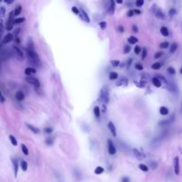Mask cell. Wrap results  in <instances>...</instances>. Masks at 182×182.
I'll use <instances>...</instances> for the list:
<instances>
[{
  "label": "cell",
  "instance_id": "cell-1",
  "mask_svg": "<svg viewBox=\"0 0 182 182\" xmlns=\"http://www.w3.org/2000/svg\"><path fill=\"white\" fill-rule=\"evenodd\" d=\"M27 52V55H28V59L30 63H32V65L35 66H40V60H39V56L38 54L32 49H26Z\"/></svg>",
  "mask_w": 182,
  "mask_h": 182
},
{
  "label": "cell",
  "instance_id": "cell-2",
  "mask_svg": "<svg viewBox=\"0 0 182 182\" xmlns=\"http://www.w3.org/2000/svg\"><path fill=\"white\" fill-rule=\"evenodd\" d=\"M100 99L105 103L109 101V89L107 86H103L100 92Z\"/></svg>",
  "mask_w": 182,
  "mask_h": 182
},
{
  "label": "cell",
  "instance_id": "cell-3",
  "mask_svg": "<svg viewBox=\"0 0 182 182\" xmlns=\"http://www.w3.org/2000/svg\"><path fill=\"white\" fill-rule=\"evenodd\" d=\"M13 13H14V12H11V13H10L9 19H8V21H7V22H6L5 29H6L7 30H12L13 28V24H14V19H13V16L14 15Z\"/></svg>",
  "mask_w": 182,
  "mask_h": 182
},
{
  "label": "cell",
  "instance_id": "cell-4",
  "mask_svg": "<svg viewBox=\"0 0 182 182\" xmlns=\"http://www.w3.org/2000/svg\"><path fill=\"white\" fill-rule=\"evenodd\" d=\"M107 151H109V154L113 155L117 153V149H115V147L114 145V143L112 142L111 139H107Z\"/></svg>",
  "mask_w": 182,
  "mask_h": 182
},
{
  "label": "cell",
  "instance_id": "cell-5",
  "mask_svg": "<svg viewBox=\"0 0 182 182\" xmlns=\"http://www.w3.org/2000/svg\"><path fill=\"white\" fill-rule=\"evenodd\" d=\"M26 81L29 83V84L33 85H34L35 87H37V88H39V86H40V83H39L38 79H37V78H36V77H28L26 78Z\"/></svg>",
  "mask_w": 182,
  "mask_h": 182
},
{
  "label": "cell",
  "instance_id": "cell-6",
  "mask_svg": "<svg viewBox=\"0 0 182 182\" xmlns=\"http://www.w3.org/2000/svg\"><path fill=\"white\" fill-rule=\"evenodd\" d=\"M173 166H174V172L176 175L179 174V159L178 156H175L173 159Z\"/></svg>",
  "mask_w": 182,
  "mask_h": 182
},
{
  "label": "cell",
  "instance_id": "cell-7",
  "mask_svg": "<svg viewBox=\"0 0 182 182\" xmlns=\"http://www.w3.org/2000/svg\"><path fill=\"white\" fill-rule=\"evenodd\" d=\"M132 152H133V155H134L135 158H136L137 160L141 161V160H143V159L145 158L144 155H143L141 152H140L139 149H137V148H133V149H132Z\"/></svg>",
  "mask_w": 182,
  "mask_h": 182
},
{
  "label": "cell",
  "instance_id": "cell-8",
  "mask_svg": "<svg viewBox=\"0 0 182 182\" xmlns=\"http://www.w3.org/2000/svg\"><path fill=\"white\" fill-rule=\"evenodd\" d=\"M128 83H129V79L128 78L122 77L117 82V84H115V85H117V86H126L128 85Z\"/></svg>",
  "mask_w": 182,
  "mask_h": 182
},
{
  "label": "cell",
  "instance_id": "cell-9",
  "mask_svg": "<svg viewBox=\"0 0 182 182\" xmlns=\"http://www.w3.org/2000/svg\"><path fill=\"white\" fill-rule=\"evenodd\" d=\"M107 127H109L110 132H111L112 135H113L114 137L117 136V130H115V125H114V123H113L111 121L109 122V123H107Z\"/></svg>",
  "mask_w": 182,
  "mask_h": 182
},
{
  "label": "cell",
  "instance_id": "cell-10",
  "mask_svg": "<svg viewBox=\"0 0 182 182\" xmlns=\"http://www.w3.org/2000/svg\"><path fill=\"white\" fill-rule=\"evenodd\" d=\"M155 14L156 17L158 19H160V20H165V19H166V15H165L164 13L162 10H160V9H157L155 12Z\"/></svg>",
  "mask_w": 182,
  "mask_h": 182
},
{
  "label": "cell",
  "instance_id": "cell-11",
  "mask_svg": "<svg viewBox=\"0 0 182 182\" xmlns=\"http://www.w3.org/2000/svg\"><path fill=\"white\" fill-rule=\"evenodd\" d=\"M24 98H25V95H24L22 91H18L17 93H15V99L17 100L18 101H21L24 100Z\"/></svg>",
  "mask_w": 182,
  "mask_h": 182
},
{
  "label": "cell",
  "instance_id": "cell-12",
  "mask_svg": "<svg viewBox=\"0 0 182 182\" xmlns=\"http://www.w3.org/2000/svg\"><path fill=\"white\" fill-rule=\"evenodd\" d=\"M80 12H81V13L82 14H80L81 15V17H82V19L84 20L85 22H90V18H89V16H88V14H87V13L84 10V9H80Z\"/></svg>",
  "mask_w": 182,
  "mask_h": 182
},
{
  "label": "cell",
  "instance_id": "cell-13",
  "mask_svg": "<svg viewBox=\"0 0 182 182\" xmlns=\"http://www.w3.org/2000/svg\"><path fill=\"white\" fill-rule=\"evenodd\" d=\"M13 161V171H14V176L17 177V174H18V161L17 159H12Z\"/></svg>",
  "mask_w": 182,
  "mask_h": 182
},
{
  "label": "cell",
  "instance_id": "cell-14",
  "mask_svg": "<svg viewBox=\"0 0 182 182\" xmlns=\"http://www.w3.org/2000/svg\"><path fill=\"white\" fill-rule=\"evenodd\" d=\"M13 39V35H12V34H10V33H9V34H7L6 36H5V37L3 39V44L5 45L7 43H10Z\"/></svg>",
  "mask_w": 182,
  "mask_h": 182
},
{
  "label": "cell",
  "instance_id": "cell-15",
  "mask_svg": "<svg viewBox=\"0 0 182 182\" xmlns=\"http://www.w3.org/2000/svg\"><path fill=\"white\" fill-rule=\"evenodd\" d=\"M152 84H153L155 87H157V88H159V87L162 86V83H161V81L159 80V78H157L156 77H155L152 78Z\"/></svg>",
  "mask_w": 182,
  "mask_h": 182
},
{
  "label": "cell",
  "instance_id": "cell-16",
  "mask_svg": "<svg viewBox=\"0 0 182 182\" xmlns=\"http://www.w3.org/2000/svg\"><path fill=\"white\" fill-rule=\"evenodd\" d=\"M160 33H161V34H162L163 37H168V36H169V30H168V28L163 26V27L160 29Z\"/></svg>",
  "mask_w": 182,
  "mask_h": 182
},
{
  "label": "cell",
  "instance_id": "cell-17",
  "mask_svg": "<svg viewBox=\"0 0 182 182\" xmlns=\"http://www.w3.org/2000/svg\"><path fill=\"white\" fill-rule=\"evenodd\" d=\"M115 1H113V0H111V1L109 2V9H107V11H109V13H114L115 12Z\"/></svg>",
  "mask_w": 182,
  "mask_h": 182
},
{
  "label": "cell",
  "instance_id": "cell-18",
  "mask_svg": "<svg viewBox=\"0 0 182 182\" xmlns=\"http://www.w3.org/2000/svg\"><path fill=\"white\" fill-rule=\"evenodd\" d=\"M159 112L162 115H167L169 114V109L166 107H161L159 109Z\"/></svg>",
  "mask_w": 182,
  "mask_h": 182
},
{
  "label": "cell",
  "instance_id": "cell-19",
  "mask_svg": "<svg viewBox=\"0 0 182 182\" xmlns=\"http://www.w3.org/2000/svg\"><path fill=\"white\" fill-rule=\"evenodd\" d=\"M173 120H174V115H173V117L171 118H169V119H167V120H163V122H160L159 123V125H169V123H172L173 122Z\"/></svg>",
  "mask_w": 182,
  "mask_h": 182
},
{
  "label": "cell",
  "instance_id": "cell-20",
  "mask_svg": "<svg viewBox=\"0 0 182 182\" xmlns=\"http://www.w3.org/2000/svg\"><path fill=\"white\" fill-rule=\"evenodd\" d=\"M20 165H21V167L23 171H27V169H28V163L25 160H21V163H20Z\"/></svg>",
  "mask_w": 182,
  "mask_h": 182
},
{
  "label": "cell",
  "instance_id": "cell-21",
  "mask_svg": "<svg viewBox=\"0 0 182 182\" xmlns=\"http://www.w3.org/2000/svg\"><path fill=\"white\" fill-rule=\"evenodd\" d=\"M36 69H33V68H27L26 69H25V74L27 76H29V77H30V75L31 74H36Z\"/></svg>",
  "mask_w": 182,
  "mask_h": 182
},
{
  "label": "cell",
  "instance_id": "cell-22",
  "mask_svg": "<svg viewBox=\"0 0 182 182\" xmlns=\"http://www.w3.org/2000/svg\"><path fill=\"white\" fill-rule=\"evenodd\" d=\"M26 125H27V127L30 130V131H32L33 132H34V133H39V129H37V127H35V126H33V125H29V123H26Z\"/></svg>",
  "mask_w": 182,
  "mask_h": 182
},
{
  "label": "cell",
  "instance_id": "cell-23",
  "mask_svg": "<svg viewBox=\"0 0 182 182\" xmlns=\"http://www.w3.org/2000/svg\"><path fill=\"white\" fill-rule=\"evenodd\" d=\"M138 41H139V39H138L136 37L131 36V37H128V42H129L131 45H134V44L138 43Z\"/></svg>",
  "mask_w": 182,
  "mask_h": 182
},
{
  "label": "cell",
  "instance_id": "cell-24",
  "mask_svg": "<svg viewBox=\"0 0 182 182\" xmlns=\"http://www.w3.org/2000/svg\"><path fill=\"white\" fill-rule=\"evenodd\" d=\"M13 50L16 52V53H17V55L21 58V59H22V58H23V53H22L21 49L19 47H17V46H13Z\"/></svg>",
  "mask_w": 182,
  "mask_h": 182
},
{
  "label": "cell",
  "instance_id": "cell-25",
  "mask_svg": "<svg viewBox=\"0 0 182 182\" xmlns=\"http://www.w3.org/2000/svg\"><path fill=\"white\" fill-rule=\"evenodd\" d=\"M103 172H104V168L101 167V166H98L94 170V173H95V174H97V175H100V174H101V173H103Z\"/></svg>",
  "mask_w": 182,
  "mask_h": 182
},
{
  "label": "cell",
  "instance_id": "cell-26",
  "mask_svg": "<svg viewBox=\"0 0 182 182\" xmlns=\"http://www.w3.org/2000/svg\"><path fill=\"white\" fill-rule=\"evenodd\" d=\"M93 112H94V115H95L96 117H100V115H101V109H100V107L95 106L94 109H93Z\"/></svg>",
  "mask_w": 182,
  "mask_h": 182
},
{
  "label": "cell",
  "instance_id": "cell-27",
  "mask_svg": "<svg viewBox=\"0 0 182 182\" xmlns=\"http://www.w3.org/2000/svg\"><path fill=\"white\" fill-rule=\"evenodd\" d=\"M177 48H178V45L176 43H172L170 46V53H175L176 50H177Z\"/></svg>",
  "mask_w": 182,
  "mask_h": 182
},
{
  "label": "cell",
  "instance_id": "cell-28",
  "mask_svg": "<svg viewBox=\"0 0 182 182\" xmlns=\"http://www.w3.org/2000/svg\"><path fill=\"white\" fill-rule=\"evenodd\" d=\"M109 77L110 80H115V79H117V78L118 77V74H117V72H111V73L109 74Z\"/></svg>",
  "mask_w": 182,
  "mask_h": 182
},
{
  "label": "cell",
  "instance_id": "cell-29",
  "mask_svg": "<svg viewBox=\"0 0 182 182\" xmlns=\"http://www.w3.org/2000/svg\"><path fill=\"white\" fill-rule=\"evenodd\" d=\"M21 151L23 152V154L25 155H29V149H28V147H26V145L21 144Z\"/></svg>",
  "mask_w": 182,
  "mask_h": 182
},
{
  "label": "cell",
  "instance_id": "cell-30",
  "mask_svg": "<svg viewBox=\"0 0 182 182\" xmlns=\"http://www.w3.org/2000/svg\"><path fill=\"white\" fill-rule=\"evenodd\" d=\"M134 84L135 85H137L139 88H143V87H145V85H146V84H147V82L146 81H140L139 83V82H136V81H134Z\"/></svg>",
  "mask_w": 182,
  "mask_h": 182
},
{
  "label": "cell",
  "instance_id": "cell-31",
  "mask_svg": "<svg viewBox=\"0 0 182 182\" xmlns=\"http://www.w3.org/2000/svg\"><path fill=\"white\" fill-rule=\"evenodd\" d=\"M139 168L142 171H144V172H147V171H148V167L147 166L146 164H143V163H140V164H139Z\"/></svg>",
  "mask_w": 182,
  "mask_h": 182
},
{
  "label": "cell",
  "instance_id": "cell-32",
  "mask_svg": "<svg viewBox=\"0 0 182 182\" xmlns=\"http://www.w3.org/2000/svg\"><path fill=\"white\" fill-rule=\"evenodd\" d=\"M21 13V5H17L14 10V15H19Z\"/></svg>",
  "mask_w": 182,
  "mask_h": 182
},
{
  "label": "cell",
  "instance_id": "cell-33",
  "mask_svg": "<svg viewBox=\"0 0 182 182\" xmlns=\"http://www.w3.org/2000/svg\"><path fill=\"white\" fill-rule=\"evenodd\" d=\"M167 71H168L169 74H171V75H175V74H176V70L173 67H168Z\"/></svg>",
  "mask_w": 182,
  "mask_h": 182
},
{
  "label": "cell",
  "instance_id": "cell-34",
  "mask_svg": "<svg viewBox=\"0 0 182 182\" xmlns=\"http://www.w3.org/2000/svg\"><path fill=\"white\" fill-rule=\"evenodd\" d=\"M161 68V63L160 62H155L152 65V69L156 70V69H159Z\"/></svg>",
  "mask_w": 182,
  "mask_h": 182
},
{
  "label": "cell",
  "instance_id": "cell-35",
  "mask_svg": "<svg viewBox=\"0 0 182 182\" xmlns=\"http://www.w3.org/2000/svg\"><path fill=\"white\" fill-rule=\"evenodd\" d=\"M9 139H10L11 143H12L13 146H17V144H18V143H17V139H16L13 136H12V135H11V136L9 137Z\"/></svg>",
  "mask_w": 182,
  "mask_h": 182
},
{
  "label": "cell",
  "instance_id": "cell-36",
  "mask_svg": "<svg viewBox=\"0 0 182 182\" xmlns=\"http://www.w3.org/2000/svg\"><path fill=\"white\" fill-rule=\"evenodd\" d=\"M169 46V43L166 42V41H164V42H162L160 44V48L161 49H165V48H167Z\"/></svg>",
  "mask_w": 182,
  "mask_h": 182
},
{
  "label": "cell",
  "instance_id": "cell-37",
  "mask_svg": "<svg viewBox=\"0 0 182 182\" xmlns=\"http://www.w3.org/2000/svg\"><path fill=\"white\" fill-rule=\"evenodd\" d=\"M0 14H1V17L4 18V16H5V6H3V5L0 6Z\"/></svg>",
  "mask_w": 182,
  "mask_h": 182
},
{
  "label": "cell",
  "instance_id": "cell-38",
  "mask_svg": "<svg viewBox=\"0 0 182 182\" xmlns=\"http://www.w3.org/2000/svg\"><path fill=\"white\" fill-rule=\"evenodd\" d=\"M110 63L112 64V66H114V67H118L120 64V61L118 60H113L110 61Z\"/></svg>",
  "mask_w": 182,
  "mask_h": 182
},
{
  "label": "cell",
  "instance_id": "cell-39",
  "mask_svg": "<svg viewBox=\"0 0 182 182\" xmlns=\"http://www.w3.org/2000/svg\"><path fill=\"white\" fill-rule=\"evenodd\" d=\"M24 21H25V18H24V17L18 18V19H15V20H14V24H19V23H21V22H23Z\"/></svg>",
  "mask_w": 182,
  "mask_h": 182
},
{
  "label": "cell",
  "instance_id": "cell-40",
  "mask_svg": "<svg viewBox=\"0 0 182 182\" xmlns=\"http://www.w3.org/2000/svg\"><path fill=\"white\" fill-rule=\"evenodd\" d=\"M163 52H157V53H155L154 58H155V59H159V58H161L163 56Z\"/></svg>",
  "mask_w": 182,
  "mask_h": 182
},
{
  "label": "cell",
  "instance_id": "cell-41",
  "mask_svg": "<svg viewBox=\"0 0 182 182\" xmlns=\"http://www.w3.org/2000/svg\"><path fill=\"white\" fill-rule=\"evenodd\" d=\"M142 51V49L140 48V46H139V45H136L135 47H134V53H136V54H139L140 52Z\"/></svg>",
  "mask_w": 182,
  "mask_h": 182
},
{
  "label": "cell",
  "instance_id": "cell-42",
  "mask_svg": "<svg viewBox=\"0 0 182 182\" xmlns=\"http://www.w3.org/2000/svg\"><path fill=\"white\" fill-rule=\"evenodd\" d=\"M176 13H177V11H176L175 8H171V9L169 10V14H170L171 16L175 15Z\"/></svg>",
  "mask_w": 182,
  "mask_h": 182
},
{
  "label": "cell",
  "instance_id": "cell-43",
  "mask_svg": "<svg viewBox=\"0 0 182 182\" xmlns=\"http://www.w3.org/2000/svg\"><path fill=\"white\" fill-rule=\"evenodd\" d=\"M135 5L139 7V6H142L144 5V0H137V1L135 2Z\"/></svg>",
  "mask_w": 182,
  "mask_h": 182
},
{
  "label": "cell",
  "instance_id": "cell-44",
  "mask_svg": "<svg viewBox=\"0 0 182 182\" xmlns=\"http://www.w3.org/2000/svg\"><path fill=\"white\" fill-rule=\"evenodd\" d=\"M72 12L74 13H76V14H79L80 15V11H79V9L77 7V6H73L72 7Z\"/></svg>",
  "mask_w": 182,
  "mask_h": 182
},
{
  "label": "cell",
  "instance_id": "cell-45",
  "mask_svg": "<svg viewBox=\"0 0 182 182\" xmlns=\"http://www.w3.org/2000/svg\"><path fill=\"white\" fill-rule=\"evenodd\" d=\"M149 165H150V167H151L152 170H155L157 167V163L156 162H150Z\"/></svg>",
  "mask_w": 182,
  "mask_h": 182
},
{
  "label": "cell",
  "instance_id": "cell-46",
  "mask_svg": "<svg viewBox=\"0 0 182 182\" xmlns=\"http://www.w3.org/2000/svg\"><path fill=\"white\" fill-rule=\"evenodd\" d=\"M130 51H131V47H130V45H126L125 46V49H123V53H129Z\"/></svg>",
  "mask_w": 182,
  "mask_h": 182
},
{
  "label": "cell",
  "instance_id": "cell-47",
  "mask_svg": "<svg viewBox=\"0 0 182 182\" xmlns=\"http://www.w3.org/2000/svg\"><path fill=\"white\" fill-rule=\"evenodd\" d=\"M135 69H138V70H143V66L139 63H136L135 64Z\"/></svg>",
  "mask_w": 182,
  "mask_h": 182
},
{
  "label": "cell",
  "instance_id": "cell-48",
  "mask_svg": "<svg viewBox=\"0 0 182 182\" xmlns=\"http://www.w3.org/2000/svg\"><path fill=\"white\" fill-rule=\"evenodd\" d=\"M99 25H100V27H101L102 29H105L106 27H107V22H106V21H101V22L99 23Z\"/></svg>",
  "mask_w": 182,
  "mask_h": 182
},
{
  "label": "cell",
  "instance_id": "cell-49",
  "mask_svg": "<svg viewBox=\"0 0 182 182\" xmlns=\"http://www.w3.org/2000/svg\"><path fill=\"white\" fill-rule=\"evenodd\" d=\"M147 49H146V48H143V49H142V55H141L142 60H144L145 58L147 57Z\"/></svg>",
  "mask_w": 182,
  "mask_h": 182
},
{
  "label": "cell",
  "instance_id": "cell-50",
  "mask_svg": "<svg viewBox=\"0 0 182 182\" xmlns=\"http://www.w3.org/2000/svg\"><path fill=\"white\" fill-rule=\"evenodd\" d=\"M135 13H134V10H130L128 13H127V16L128 17H132Z\"/></svg>",
  "mask_w": 182,
  "mask_h": 182
},
{
  "label": "cell",
  "instance_id": "cell-51",
  "mask_svg": "<svg viewBox=\"0 0 182 182\" xmlns=\"http://www.w3.org/2000/svg\"><path fill=\"white\" fill-rule=\"evenodd\" d=\"M45 131L46 132V133H51V132L53 131V128H51V127L45 128Z\"/></svg>",
  "mask_w": 182,
  "mask_h": 182
},
{
  "label": "cell",
  "instance_id": "cell-52",
  "mask_svg": "<svg viewBox=\"0 0 182 182\" xmlns=\"http://www.w3.org/2000/svg\"><path fill=\"white\" fill-rule=\"evenodd\" d=\"M45 142H46V144L47 145H53V139H47L46 140H45Z\"/></svg>",
  "mask_w": 182,
  "mask_h": 182
},
{
  "label": "cell",
  "instance_id": "cell-53",
  "mask_svg": "<svg viewBox=\"0 0 182 182\" xmlns=\"http://www.w3.org/2000/svg\"><path fill=\"white\" fill-rule=\"evenodd\" d=\"M117 28H118V31L121 32V33H123V31H125V29H123V27L122 25H119Z\"/></svg>",
  "mask_w": 182,
  "mask_h": 182
},
{
  "label": "cell",
  "instance_id": "cell-54",
  "mask_svg": "<svg viewBox=\"0 0 182 182\" xmlns=\"http://www.w3.org/2000/svg\"><path fill=\"white\" fill-rule=\"evenodd\" d=\"M122 182H130V179L128 177H123L122 179Z\"/></svg>",
  "mask_w": 182,
  "mask_h": 182
},
{
  "label": "cell",
  "instance_id": "cell-55",
  "mask_svg": "<svg viewBox=\"0 0 182 182\" xmlns=\"http://www.w3.org/2000/svg\"><path fill=\"white\" fill-rule=\"evenodd\" d=\"M0 97H1V103H4V102L5 101V98L4 97L3 93H1V94H0Z\"/></svg>",
  "mask_w": 182,
  "mask_h": 182
},
{
  "label": "cell",
  "instance_id": "cell-56",
  "mask_svg": "<svg viewBox=\"0 0 182 182\" xmlns=\"http://www.w3.org/2000/svg\"><path fill=\"white\" fill-rule=\"evenodd\" d=\"M132 30H133L134 32H138L139 29H138V27L136 25H132Z\"/></svg>",
  "mask_w": 182,
  "mask_h": 182
},
{
  "label": "cell",
  "instance_id": "cell-57",
  "mask_svg": "<svg viewBox=\"0 0 182 182\" xmlns=\"http://www.w3.org/2000/svg\"><path fill=\"white\" fill-rule=\"evenodd\" d=\"M134 13H135V14H136V13H137V14H140V13H141V12H140L139 10L135 9V10H134Z\"/></svg>",
  "mask_w": 182,
  "mask_h": 182
},
{
  "label": "cell",
  "instance_id": "cell-58",
  "mask_svg": "<svg viewBox=\"0 0 182 182\" xmlns=\"http://www.w3.org/2000/svg\"><path fill=\"white\" fill-rule=\"evenodd\" d=\"M19 31H20V29L18 28L17 29H16V31H15V33H14V36H16V35H17V34H18V33H19Z\"/></svg>",
  "mask_w": 182,
  "mask_h": 182
},
{
  "label": "cell",
  "instance_id": "cell-59",
  "mask_svg": "<svg viewBox=\"0 0 182 182\" xmlns=\"http://www.w3.org/2000/svg\"><path fill=\"white\" fill-rule=\"evenodd\" d=\"M117 4H123V0H117Z\"/></svg>",
  "mask_w": 182,
  "mask_h": 182
},
{
  "label": "cell",
  "instance_id": "cell-60",
  "mask_svg": "<svg viewBox=\"0 0 182 182\" xmlns=\"http://www.w3.org/2000/svg\"><path fill=\"white\" fill-rule=\"evenodd\" d=\"M5 3H6V4H12L13 1H5Z\"/></svg>",
  "mask_w": 182,
  "mask_h": 182
},
{
  "label": "cell",
  "instance_id": "cell-61",
  "mask_svg": "<svg viewBox=\"0 0 182 182\" xmlns=\"http://www.w3.org/2000/svg\"><path fill=\"white\" fill-rule=\"evenodd\" d=\"M179 71H180V74L182 75V67H181V69H180V70H179Z\"/></svg>",
  "mask_w": 182,
  "mask_h": 182
}]
</instances>
